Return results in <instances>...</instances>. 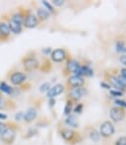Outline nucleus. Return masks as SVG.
<instances>
[{
    "label": "nucleus",
    "mask_w": 126,
    "mask_h": 145,
    "mask_svg": "<svg viewBox=\"0 0 126 145\" xmlns=\"http://www.w3.org/2000/svg\"><path fill=\"white\" fill-rule=\"evenodd\" d=\"M17 131H18V125L13 121H8L7 129L0 136V140L5 145H12L16 139Z\"/></svg>",
    "instance_id": "obj_1"
},
{
    "label": "nucleus",
    "mask_w": 126,
    "mask_h": 145,
    "mask_svg": "<svg viewBox=\"0 0 126 145\" xmlns=\"http://www.w3.org/2000/svg\"><path fill=\"white\" fill-rule=\"evenodd\" d=\"M101 86H104V88H106V89H110V85L104 84V82H101Z\"/></svg>",
    "instance_id": "obj_39"
},
{
    "label": "nucleus",
    "mask_w": 126,
    "mask_h": 145,
    "mask_svg": "<svg viewBox=\"0 0 126 145\" xmlns=\"http://www.w3.org/2000/svg\"><path fill=\"white\" fill-rule=\"evenodd\" d=\"M87 90L84 87H75V88H70L68 91V99L72 102H77L81 99L84 95H86Z\"/></svg>",
    "instance_id": "obj_5"
},
{
    "label": "nucleus",
    "mask_w": 126,
    "mask_h": 145,
    "mask_svg": "<svg viewBox=\"0 0 126 145\" xmlns=\"http://www.w3.org/2000/svg\"><path fill=\"white\" fill-rule=\"evenodd\" d=\"M80 63H79L77 60H74V59H71L67 62L66 64V71L68 72V74H76L77 72L80 69Z\"/></svg>",
    "instance_id": "obj_14"
},
{
    "label": "nucleus",
    "mask_w": 126,
    "mask_h": 145,
    "mask_svg": "<svg viewBox=\"0 0 126 145\" xmlns=\"http://www.w3.org/2000/svg\"><path fill=\"white\" fill-rule=\"evenodd\" d=\"M49 89H50L49 82H44V84L40 85V92H46V91H48Z\"/></svg>",
    "instance_id": "obj_23"
},
{
    "label": "nucleus",
    "mask_w": 126,
    "mask_h": 145,
    "mask_svg": "<svg viewBox=\"0 0 126 145\" xmlns=\"http://www.w3.org/2000/svg\"><path fill=\"white\" fill-rule=\"evenodd\" d=\"M82 111H83V104L79 103L75 107V109H74V112H75V114H81Z\"/></svg>",
    "instance_id": "obj_27"
},
{
    "label": "nucleus",
    "mask_w": 126,
    "mask_h": 145,
    "mask_svg": "<svg viewBox=\"0 0 126 145\" xmlns=\"http://www.w3.org/2000/svg\"><path fill=\"white\" fill-rule=\"evenodd\" d=\"M11 37V31L7 22L4 20L0 21V41H8Z\"/></svg>",
    "instance_id": "obj_6"
},
{
    "label": "nucleus",
    "mask_w": 126,
    "mask_h": 145,
    "mask_svg": "<svg viewBox=\"0 0 126 145\" xmlns=\"http://www.w3.org/2000/svg\"><path fill=\"white\" fill-rule=\"evenodd\" d=\"M121 76L126 80V69H122L121 70Z\"/></svg>",
    "instance_id": "obj_36"
},
{
    "label": "nucleus",
    "mask_w": 126,
    "mask_h": 145,
    "mask_svg": "<svg viewBox=\"0 0 126 145\" xmlns=\"http://www.w3.org/2000/svg\"><path fill=\"white\" fill-rule=\"evenodd\" d=\"M26 74L22 72H13L9 76V80L14 85H22L26 82Z\"/></svg>",
    "instance_id": "obj_8"
},
{
    "label": "nucleus",
    "mask_w": 126,
    "mask_h": 145,
    "mask_svg": "<svg viewBox=\"0 0 126 145\" xmlns=\"http://www.w3.org/2000/svg\"><path fill=\"white\" fill-rule=\"evenodd\" d=\"M114 103L117 105V107L126 108V101H123V100H120V99H116L114 101Z\"/></svg>",
    "instance_id": "obj_24"
},
{
    "label": "nucleus",
    "mask_w": 126,
    "mask_h": 145,
    "mask_svg": "<svg viewBox=\"0 0 126 145\" xmlns=\"http://www.w3.org/2000/svg\"><path fill=\"white\" fill-rule=\"evenodd\" d=\"M114 133V125L111 121H106L102 123L100 127V134L104 137H110Z\"/></svg>",
    "instance_id": "obj_7"
},
{
    "label": "nucleus",
    "mask_w": 126,
    "mask_h": 145,
    "mask_svg": "<svg viewBox=\"0 0 126 145\" xmlns=\"http://www.w3.org/2000/svg\"><path fill=\"white\" fill-rule=\"evenodd\" d=\"M23 15V25L27 29H34L38 25V19L36 15H34L32 12L22 10Z\"/></svg>",
    "instance_id": "obj_2"
},
{
    "label": "nucleus",
    "mask_w": 126,
    "mask_h": 145,
    "mask_svg": "<svg viewBox=\"0 0 126 145\" xmlns=\"http://www.w3.org/2000/svg\"><path fill=\"white\" fill-rule=\"evenodd\" d=\"M60 135L62 136L64 140L68 142H72V143H76L81 140V138L79 137V133H77L76 131H72L70 129H62L60 131Z\"/></svg>",
    "instance_id": "obj_4"
},
{
    "label": "nucleus",
    "mask_w": 126,
    "mask_h": 145,
    "mask_svg": "<svg viewBox=\"0 0 126 145\" xmlns=\"http://www.w3.org/2000/svg\"><path fill=\"white\" fill-rule=\"evenodd\" d=\"M16 91H17V88H14V87L10 86V85H8L4 82H0V92L5 93V94L12 96L14 93H16Z\"/></svg>",
    "instance_id": "obj_17"
},
{
    "label": "nucleus",
    "mask_w": 126,
    "mask_h": 145,
    "mask_svg": "<svg viewBox=\"0 0 126 145\" xmlns=\"http://www.w3.org/2000/svg\"><path fill=\"white\" fill-rule=\"evenodd\" d=\"M37 14H38L37 17H38V20H40V21L48 20L50 17V13L46 9H44V8H38Z\"/></svg>",
    "instance_id": "obj_19"
},
{
    "label": "nucleus",
    "mask_w": 126,
    "mask_h": 145,
    "mask_svg": "<svg viewBox=\"0 0 126 145\" xmlns=\"http://www.w3.org/2000/svg\"><path fill=\"white\" fill-rule=\"evenodd\" d=\"M28 135H25L26 138H29V137H32V136H34L35 134H37V131L36 129H30L29 131H28Z\"/></svg>",
    "instance_id": "obj_31"
},
{
    "label": "nucleus",
    "mask_w": 126,
    "mask_h": 145,
    "mask_svg": "<svg viewBox=\"0 0 126 145\" xmlns=\"http://www.w3.org/2000/svg\"><path fill=\"white\" fill-rule=\"evenodd\" d=\"M7 129V123H2V121H0V136H1V134L4 133V131Z\"/></svg>",
    "instance_id": "obj_30"
},
{
    "label": "nucleus",
    "mask_w": 126,
    "mask_h": 145,
    "mask_svg": "<svg viewBox=\"0 0 126 145\" xmlns=\"http://www.w3.org/2000/svg\"><path fill=\"white\" fill-rule=\"evenodd\" d=\"M55 105V100L54 98H50V101H49V106L50 107H52V106Z\"/></svg>",
    "instance_id": "obj_37"
},
{
    "label": "nucleus",
    "mask_w": 126,
    "mask_h": 145,
    "mask_svg": "<svg viewBox=\"0 0 126 145\" xmlns=\"http://www.w3.org/2000/svg\"><path fill=\"white\" fill-rule=\"evenodd\" d=\"M15 121H19L21 120H23L24 119V114H23V112H18L17 114H15Z\"/></svg>",
    "instance_id": "obj_26"
},
{
    "label": "nucleus",
    "mask_w": 126,
    "mask_h": 145,
    "mask_svg": "<svg viewBox=\"0 0 126 145\" xmlns=\"http://www.w3.org/2000/svg\"><path fill=\"white\" fill-rule=\"evenodd\" d=\"M116 50L118 52H121V51H124L125 50V47H124V44L122 42H117L116 44Z\"/></svg>",
    "instance_id": "obj_29"
},
{
    "label": "nucleus",
    "mask_w": 126,
    "mask_h": 145,
    "mask_svg": "<svg viewBox=\"0 0 126 145\" xmlns=\"http://www.w3.org/2000/svg\"><path fill=\"white\" fill-rule=\"evenodd\" d=\"M52 3L54 6H58V7H60V6H62L64 4V1L63 0H53Z\"/></svg>",
    "instance_id": "obj_33"
},
{
    "label": "nucleus",
    "mask_w": 126,
    "mask_h": 145,
    "mask_svg": "<svg viewBox=\"0 0 126 145\" xmlns=\"http://www.w3.org/2000/svg\"><path fill=\"white\" fill-rule=\"evenodd\" d=\"M110 82L111 84L116 89H118L119 91L120 90H125V87L123 86V84H121V82L119 80V78L117 76H110Z\"/></svg>",
    "instance_id": "obj_18"
},
{
    "label": "nucleus",
    "mask_w": 126,
    "mask_h": 145,
    "mask_svg": "<svg viewBox=\"0 0 126 145\" xmlns=\"http://www.w3.org/2000/svg\"><path fill=\"white\" fill-rule=\"evenodd\" d=\"M22 65L25 72H33L40 67V62L34 56H26L22 59Z\"/></svg>",
    "instance_id": "obj_3"
},
{
    "label": "nucleus",
    "mask_w": 126,
    "mask_h": 145,
    "mask_svg": "<svg viewBox=\"0 0 126 145\" xmlns=\"http://www.w3.org/2000/svg\"><path fill=\"white\" fill-rule=\"evenodd\" d=\"M116 145H126V137L122 136V137H119L118 139L116 140Z\"/></svg>",
    "instance_id": "obj_28"
},
{
    "label": "nucleus",
    "mask_w": 126,
    "mask_h": 145,
    "mask_svg": "<svg viewBox=\"0 0 126 145\" xmlns=\"http://www.w3.org/2000/svg\"><path fill=\"white\" fill-rule=\"evenodd\" d=\"M119 61H120L121 64H123L124 66H126V55H122V56H120Z\"/></svg>",
    "instance_id": "obj_34"
},
{
    "label": "nucleus",
    "mask_w": 126,
    "mask_h": 145,
    "mask_svg": "<svg viewBox=\"0 0 126 145\" xmlns=\"http://www.w3.org/2000/svg\"><path fill=\"white\" fill-rule=\"evenodd\" d=\"M64 85L61 84H55L54 86L50 87V89L47 91V97L48 98H54L57 95L61 94V93L64 91Z\"/></svg>",
    "instance_id": "obj_15"
},
{
    "label": "nucleus",
    "mask_w": 126,
    "mask_h": 145,
    "mask_svg": "<svg viewBox=\"0 0 126 145\" xmlns=\"http://www.w3.org/2000/svg\"><path fill=\"white\" fill-rule=\"evenodd\" d=\"M6 22H7L8 25H9V29H10V31H11V33H14V35H19L20 33H22L23 25L21 24H19V23L13 21L10 17H9V18H7Z\"/></svg>",
    "instance_id": "obj_13"
},
{
    "label": "nucleus",
    "mask_w": 126,
    "mask_h": 145,
    "mask_svg": "<svg viewBox=\"0 0 126 145\" xmlns=\"http://www.w3.org/2000/svg\"><path fill=\"white\" fill-rule=\"evenodd\" d=\"M110 94L113 95V96H122V91L119 90H110Z\"/></svg>",
    "instance_id": "obj_32"
},
{
    "label": "nucleus",
    "mask_w": 126,
    "mask_h": 145,
    "mask_svg": "<svg viewBox=\"0 0 126 145\" xmlns=\"http://www.w3.org/2000/svg\"><path fill=\"white\" fill-rule=\"evenodd\" d=\"M16 108V104L10 98H7L0 92V110H13Z\"/></svg>",
    "instance_id": "obj_9"
},
{
    "label": "nucleus",
    "mask_w": 126,
    "mask_h": 145,
    "mask_svg": "<svg viewBox=\"0 0 126 145\" xmlns=\"http://www.w3.org/2000/svg\"><path fill=\"white\" fill-rule=\"evenodd\" d=\"M72 110H73V102L68 99L67 102H66L65 108H64V115H65V116H69V115L71 114Z\"/></svg>",
    "instance_id": "obj_21"
},
{
    "label": "nucleus",
    "mask_w": 126,
    "mask_h": 145,
    "mask_svg": "<svg viewBox=\"0 0 126 145\" xmlns=\"http://www.w3.org/2000/svg\"><path fill=\"white\" fill-rule=\"evenodd\" d=\"M85 84V80L80 76H69L67 80V85L69 88H75V87H82Z\"/></svg>",
    "instance_id": "obj_10"
},
{
    "label": "nucleus",
    "mask_w": 126,
    "mask_h": 145,
    "mask_svg": "<svg viewBox=\"0 0 126 145\" xmlns=\"http://www.w3.org/2000/svg\"><path fill=\"white\" fill-rule=\"evenodd\" d=\"M42 4H44V6H46V8H47V11L49 12V13H55L54 11V8L52 7V6L50 5L48 2H46V1H42Z\"/></svg>",
    "instance_id": "obj_25"
},
{
    "label": "nucleus",
    "mask_w": 126,
    "mask_h": 145,
    "mask_svg": "<svg viewBox=\"0 0 126 145\" xmlns=\"http://www.w3.org/2000/svg\"><path fill=\"white\" fill-rule=\"evenodd\" d=\"M38 116V112H37V109L34 108V107H31L28 109V111L24 114V120L26 123H32L33 121L36 120Z\"/></svg>",
    "instance_id": "obj_16"
},
{
    "label": "nucleus",
    "mask_w": 126,
    "mask_h": 145,
    "mask_svg": "<svg viewBox=\"0 0 126 145\" xmlns=\"http://www.w3.org/2000/svg\"><path fill=\"white\" fill-rule=\"evenodd\" d=\"M42 52H44V54H49V53H51V49H50V48L44 49V50H42Z\"/></svg>",
    "instance_id": "obj_38"
},
{
    "label": "nucleus",
    "mask_w": 126,
    "mask_h": 145,
    "mask_svg": "<svg viewBox=\"0 0 126 145\" xmlns=\"http://www.w3.org/2000/svg\"><path fill=\"white\" fill-rule=\"evenodd\" d=\"M50 56H51V60L53 62H56V63H60V62H63L66 59V54L65 50L64 49H54V50L51 51L50 53Z\"/></svg>",
    "instance_id": "obj_12"
},
{
    "label": "nucleus",
    "mask_w": 126,
    "mask_h": 145,
    "mask_svg": "<svg viewBox=\"0 0 126 145\" xmlns=\"http://www.w3.org/2000/svg\"><path fill=\"white\" fill-rule=\"evenodd\" d=\"M126 112L123 108L120 107H113L110 110V118L114 121H120L125 118Z\"/></svg>",
    "instance_id": "obj_11"
},
{
    "label": "nucleus",
    "mask_w": 126,
    "mask_h": 145,
    "mask_svg": "<svg viewBox=\"0 0 126 145\" xmlns=\"http://www.w3.org/2000/svg\"><path fill=\"white\" fill-rule=\"evenodd\" d=\"M7 119H8V116H7V115L0 113V120H7Z\"/></svg>",
    "instance_id": "obj_35"
},
{
    "label": "nucleus",
    "mask_w": 126,
    "mask_h": 145,
    "mask_svg": "<svg viewBox=\"0 0 126 145\" xmlns=\"http://www.w3.org/2000/svg\"><path fill=\"white\" fill-rule=\"evenodd\" d=\"M90 137H91V139L94 140V141H99L100 137H101V134L98 133L96 129H94V131H92L91 133H90Z\"/></svg>",
    "instance_id": "obj_22"
},
{
    "label": "nucleus",
    "mask_w": 126,
    "mask_h": 145,
    "mask_svg": "<svg viewBox=\"0 0 126 145\" xmlns=\"http://www.w3.org/2000/svg\"><path fill=\"white\" fill-rule=\"evenodd\" d=\"M65 123L72 127H78V123H77V119L75 116L69 115V116L67 117V119H66Z\"/></svg>",
    "instance_id": "obj_20"
}]
</instances>
